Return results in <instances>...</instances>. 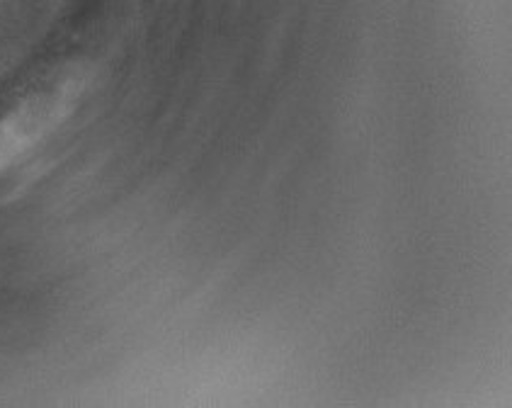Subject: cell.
I'll use <instances>...</instances> for the list:
<instances>
[{"label":"cell","instance_id":"6da1fadb","mask_svg":"<svg viewBox=\"0 0 512 408\" xmlns=\"http://www.w3.org/2000/svg\"><path fill=\"white\" fill-rule=\"evenodd\" d=\"M88 76L73 66L30 90L0 117V173L15 166L54 134L81 102Z\"/></svg>","mask_w":512,"mask_h":408}]
</instances>
